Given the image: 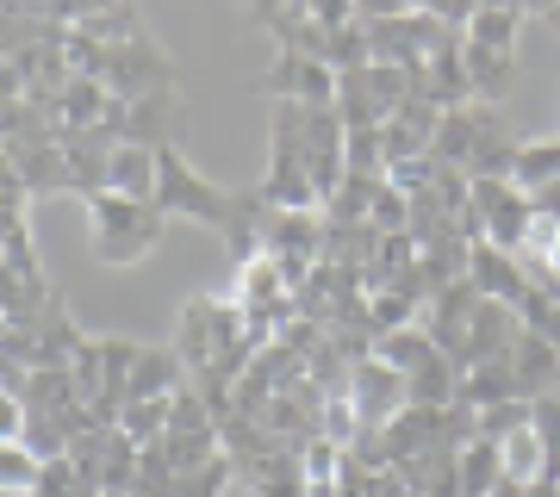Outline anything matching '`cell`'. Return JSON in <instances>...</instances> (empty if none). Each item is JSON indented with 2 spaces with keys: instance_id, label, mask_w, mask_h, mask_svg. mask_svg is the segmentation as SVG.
Segmentation results:
<instances>
[{
  "instance_id": "obj_36",
  "label": "cell",
  "mask_w": 560,
  "mask_h": 497,
  "mask_svg": "<svg viewBox=\"0 0 560 497\" xmlns=\"http://www.w3.org/2000/svg\"><path fill=\"white\" fill-rule=\"evenodd\" d=\"M25 87H32V81H25V69H20V62H0V106H20V99H25Z\"/></svg>"
},
{
  "instance_id": "obj_35",
  "label": "cell",
  "mask_w": 560,
  "mask_h": 497,
  "mask_svg": "<svg viewBox=\"0 0 560 497\" xmlns=\"http://www.w3.org/2000/svg\"><path fill=\"white\" fill-rule=\"evenodd\" d=\"M62 7L69 0H0V13H32V20H57V25H62Z\"/></svg>"
},
{
  "instance_id": "obj_24",
  "label": "cell",
  "mask_w": 560,
  "mask_h": 497,
  "mask_svg": "<svg viewBox=\"0 0 560 497\" xmlns=\"http://www.w3.org/2000/svg\"><path fill=\"white\" fill-rule=\"evenodd\" d=\"M119 429L138 441V448H156V441L168 436V398H131L119 411Z\"/></svg>"
},
{
  "instance_id": "obj_42",
  "label": "cell",
  "mask_w": 560,
  "mask_h": 497,
  "mask_svg": "<svg viewBox=\"0 0 560 497\" xmlns=\"http://www.w3.org/2000/svg\"><path fill=\"white\" fill-rule=\"evenodd\" d=\"M81 497H106V492H81Z\"/></svg>"
},
{
  "instance_id": "obj_7",
  "label": "cell",
  "mask_w": 560,
  "mask_h": 497,
  "mask_svg": "<svg viewBox=\"0 0 560 497\" xmlns=\"http://www.w3.org/2000/svg\"><path fill=\"white\" fill-rule=\"evenodd\" d=\"M256 94L268 99H293V106H330L337 99V69L318 57H293V50H275L268 75L256 81Z\"/></svg>"
},
{
  "instance_id": "obj_14",
  "label": "cell",
  "mask_w": 560,
  "mask_h": 497,
  "mask_svg": "<svg viewBox=\"0 0 560 497\" xmlns=\"http://www.w3.org/2000/svg\"><path fill=\"white\" fill-rule=\"evenodd\" d=\"M511 398H523L511 360H486V367H467L460 374V404L467 411H492V404H511Z\"/></svg>"
},
{
  "instance_id": "obj_43",
  "label": "cell",
  "mask_w": 560,
  "mask_h": 497,
  "mask_svg": "<svg viewBox=\"0 0 560 497\" xmlns=\"http://www.w3.org/2000/svg\"><path fill=\"white\" fill-rule=\"evenodd\" d=\"M0 62H7V57H0Z\"/></svg>"
},
{
  "instance_id": "obj_27",
  "label": "cell",
  "mask_w": 560,
  "mask_h": 497,
  "mask_svg": "<svg viewBox=\"0 0 560 497\" xmlns=\"http://www.w3.org/2000/svg\"><path fill=\"white\" fill-rule=\"evenodd\" d=\"M180 492V473L168 466L162 448H143L138 454V478H131V497H175Z\"/></svg>"
},
{
  "instance_id": "obj_23",
  "label": "cell",
  "mask_w": 560,
  "mask_h": 497,
  "mask_svg": "<svg viewBox=\"0 0 560 497\" xmlns=\"http://www.w3.org/2000/svg\"><path fill=\"white\" fill-rule=\"evenodd\" d=\"M44 478V460L25 448V441H7L0 448V497H32Z\"/></svg>"
},
{
  "instance_id": "obj_20",
  "label": "cell",
  "mask_w": 560,
  "mask_h": 497,
  "mask_svg": "<svg viewBox=\"0 0 560 497\" xmlns=\"http://www.w3.org/2000/svg\"><path fill=\"white\" fill-rule=\"evenodd\" d=\"M499 460H504V485H541V436L536 423H523L499 441Z\"/></svg>"
},
{
  "instance_id": "obj_15",
  "label": "cell",
  "mask_w": 560,
  "mask_h": 497,
  "mask_svg": "<svg viewBox=\"0 0 560 497\" xmlns=\"http://www.w3.org/2000/svg\"><path fill=\"white\" fill-rule=\"evenodd\" d=\"M374 355L393 367V374H418L423 360H436V336L423 330V323H405V330H386V336H374Z\"/></svg>"
},
{
  "instance_id": "obj_33",
  "label": "cell",
  "mask_w": 560,
  "mask_h": 497,
  "mask_svg": "<svg viewBox=\"0 0 560 497\" xmlns=\"http://www.w3.org/2000/svg\"><path fill=\"white\" fill-rule=\"evenodd\" d=\"M7 441H25V398L0 392V448Z\"/></svg>"
},
{
  "instance_id": "obj_28",
  "label": "cell",
  "mask_w": 560,
  "mask_h": 497,
  "mask_svg": "<svg viewBox=\"0 0 560 497\" xmlns=\"http://www.w3.org/2000/svg\"><path fill=\"white\" fill-rule=\"evenodd\" d=\"M231 485H237V466L219 454V460H206V466H194V473H180V492L175 497H224Z\"/></svg>"
},
{
  "instance_id": "obj_12",
  "label": "cell",
  "mask_w": 560,
  "mask_h": 497,
  "mask_svg": "<svg viewBox=\"0 0 560 497\" xmlns=\"http://www.w3.org/2000/svg\"><path fill=\"white\" fill-rule=\"evenodd\" d=\"M430 87H423V99H436L442 113H455V106H467V99H480L474 94V75H467V38L460 32H448V38L430 50Z\"/></svg>"
},
{
  "instance_id": "obj_9",
  "label": "cell",
  "mask_w": 560,
  "mask_h": 497,
  "mask_svg": "<svg viewBox=\"0 0 560 497\" xmlns=\"http://www.w3.org/2000/svg\"><path fill=\"white\" fill-rule=\"evenodd\" d=\"M349 398H355L361 429H386V423L411 404V398H405V374H393L381 355L355 360V374H349Z\"/></svg>"
},
{
  "instance_id": "obj_16",
  "label": "cell",
  "mask_w": 560,
  "mask_h": 497,
  "mask_svg": "<svg viewBox=\"0 0 560 497\" xmlns=\"http://www.w3.org/2000/svg\"><path fill=\"white\" fill-rule=\"evenodd\" d=\"M511 180H517L529 199L548 193V187H560V138H529V143H517V168H511Z\"/></svg>"
},
{
  "instance_id": "obj_34",
  "label": "cell",
  "mask_w": 560,
  "mask_h": 497,
  "mask_svg": "<svg viewBox=\"0 0 560 497\" xmlns=\"http://www.w3.org/2000/svg\"><path fill=\"white\" fill-rule=\"evenodd\" d=\"M305 13L324 25V32H337V25L355 20V0H305Z\"/></svg>"
},
{
  "instance_id": "obj_4",
  "label": "cell",
  "mask_w": 560,
  "mask_h": 497,
  "mask_svg": "<svg viewBox=\"0 0 560 497\" xmlns=\"http://www.w3.org/2000/svg\"><path fill=\"white\" fill-rule=\"evenodd\" d=\"M113 143H143V150H180L187 138V106L180 94H143V99H113V113L101 119Z\"/></svg>"
},
{
  "instance_id": "obj_32",
  "label": "cell",
  "mask_w": 560,
  "mask_h": 497,
  "mask_svg": "<svg viewBox=\"0 0 560 497\" xmlns=\"http://www.w3.org/2000/svg\"><path fill=\"white\" fill-rule=\"evenodd\" d=\"M88 485H81V473H75V460L62 454V460H44V478H38V492L32 497H81Z\"/></svg>"
},
{
  "instance_id": "obj_22",
  "label": "cell",
  "mask_w": 560,
  "mask_h": 497,
  "mask_svg": "<svg viewBox=\"0 0 560 497\" xmlns=\"http://www.w3.org/2000/svg\"><path fill=\"white\" fill-rule=\"evenodd\" d=\"M467 75H474V94L499 99L504 81L517 75V50H486V44H467Z\"/></svg>"
},
{
  "instance_id": "obj_8",
  "label": "cell",
  "mask_w": 560,
  "mask_h": 497,
  "mask_svg": "<svg viewBox=\"0 0 560 497\" xmlns=\"http://www.w3.org/2000/svg\"><path fill=\"white\" fill-rule=\"evenodd\" d=\"M492 131H504V113L492 106V99H467V106H455V113H442L430 156H436L442 168H467V156H474Z\"/></svg>"
},
{
  "instance_id": "obj_25",
  "label": "cell",
  "mask_w": 560,
  "mask_h": 497,
  "mask_svg": "<svg viewBox=\"0 0 560 497\" xmlns=\"http://www.w3.org/2000/svg\"><path fill=\"white\" fill-rule=\"evenodd\" d=\"M517 32H523V13H492V7H480V13L467 20L460 38L486 44V50H517Z\"/></svg>"
},
{
  "instance_id": "obj_19",
  "label": "cell",
  "mask_w": 560,
  "mask_h": 497,
  "mask_svg": "<svg viewBox=\"0 0 560 497\" xmlns=\"http://www.w3.org/2000/svg\"><path fill=\"white\" fill-rule=\"evenodd\" d=\"M113 193L156 199V150H143V143H119V150H113Z\"/></svg>"
},
{
  "instance_id": "obj_31",
  "label": "cell",
  "mask_w": 560,
  "mask_h": 497,
  "mask_svg": "<svg viewBox=\"0 0 560 497\" xmlns=\"http://www.w3.org/2000/svg\"><path fill=\"white\" fill-rule=\"evenodd\" d=\"M529 423V398H511V404H492V411H480V436L486 441H504L511 429H523Z\"/></svg>"
},
{
  "instance_id": "obj_13",
  "label": "cell",
  "mask_w": 560,
  "mask_h": 497,
  "mask_svg": "<svg viewBox=\"0 0 560 497\" xmlns=\"http://www.w3.org/2000/svg\"><path fill=\"white\" fill-rule=\"evenodd\" d=\"M511 374H517V392L536 404V398L560 392V348L541 330H523L517 342V355H511Z\"/></svg>"
},
{
  "instance_id": "obj_38",
  "label": "cell",
  "mask_w": 560,
  "mask_h": 497,
  "mask_svg": "<svg viewBox=\"0 0 560 497\" xmlns=\"http://www.w3.org/2000/svg\"><path fill=\"white\" fill-rule=\"evenodd\" d=\"M280 13H287V0H249V20L256 25H275Z\"/></svg>"
},
{
  "instance_id": "obj_30",
  "label": "cell",
  "mask_w": 560,
  "mask_h": 497,
  "mask_svg": "<svg viewBox=\"0 0 560 497\" xmlns=\"http://www.w3.org/2000/svg\"><path fill=\"white\" fill-rule=\"evenodd\" d=\"M442 175V162L436 156H399V162H386V180L399 187V193H430Z\"/></svg>"
},
{
  "instance_id": "obj_37",
  "label": "cell",
  "mask_w": 560,
  "mask_h": 497,
  "mask_svg": "<svg viewBox=\"0 0 560 497\" xmlns=\"http://www.w3.org/2000/svg\"><path fill=\"white\" fill-rule=\"evenodd\" d=\"M411 13V0H355V20H399Z\"/></svg>"
},
{
  "instance_id": "obj_26",
  "label": "cell",
  "mask_w": 560,
  "mask_h": 497,
  "mask_svg": "<svg viewBox=\"0 0 560 497\" xmlns=\"http://www.w3.org/2000/svg\"><path fill=\"white\" fill-rule=\"evenodd\" d=\"M324 62H330L337 75H349V69H368V62H374V50H368V25H361V20L337 25V32H330V44H324Z\"/></svg>"
},
{
  "instance_id": "obj_41",
  "label": "cell",
  "mask_w": 560,
  "mask_h": 497,
  "mask_svg": "<svg viewBox=\"0 0 560 497\" xmlns=\"http://www.w3.org/2000/svg\"><path fill=\"white\" fill-rule=\"evenodd\" d=\"M411 7H418V13H436V20L448 13V0H411Z\"/></svg>"
},
{
  "instance_id": "obj_21",
  "label": "cell",
  "mask_w": 560,
  "mask_h": 497,
  "mask_svg": "<svg viewBox=\"0 0 560 497\" xmlns=\"http://www.w3.org/2000/svg\"><path fill=\"white\" fill-rule=\"evenodd\" d=\"M81 32L94 44H131V38H143V0H113V7H101L94 20H81Z\"/></svg>"
},
{
  "instance_id": "obj_3",
  "label": "cell",
  "mask_w": 560,
  "mask_h": 497,
  "mask_svg": "<svg viewBox=\"0 0 560 497\" xmlns=\"http://www.w3.org/2000/svg\"><path fill=\"white\" fill-rule=\"evenodd\" d=\"M231 342H243V311L224 293H200V298L180 305V323H175V342H168V348L180 355V367L194 379V374H206Z\"/></svg>"
},
{
  "instance_id": "obj_1",
  "label": "cell",
  "mask_w": 560,
  "mask_h": 497,
  "mask_svg": "<svg viewBox=\"0 0 560 497\" xmlns=\"http://www.w3.org/2000/svg\"><path fill=\"white\" fill-rule=\"evenodd\" d=\"M88 205V230H94V256L106 261V268H131V261H143L150 249H162V230H168V218L156 212V199H125V193H94L81 199Z\"/></svg>"
},
{
  "instance_id": "obj_39",
  "label": "cell",
  "mask_w": 560,
  "mask_h": 497,
  "mask_svg": "<svg viewBox=\"0 0 560 497\" xmlns=\"http://www.w3.org/2000/svg\"><path fill=\"white\" fill-rule=\"evenodd\" d=\"M523 13H541V20H560V0H523Z\"/></svg>"
},
{
  "instance_id": "obj_10",
  "label": "cell",
  "mask_w": 560,
  "mask_h": 497,
  "mask_svg": "<svg viewBox=\"0 0 560 497\" xmlns=\"http://www.w3.org/2000/svg\"><path fill=\"white\" fill-rule=\"evenodd\" d=\"M529 323L511 311V305H499V298H480V311H474V323H467V355H460V374L467 367H486V360H511L517 355V342Z\"/></svg>"
},
{
  "instance_id": "obj_29",
  "label": "cell",
  "mask_w": 560,
  "mask_h": 497,
  "mask_svg": "<svg viewBox=\"0 0 560 497\" xmlns=\"http://www.w3.org/2000/svg\"><path fill=\"white\" fill-rule=\"evenodd\" d=\"M368 224H374L381 237H399V230H411V193H399V187L386 180L381 193H374V212H368Z\"/></svg>"
},
{
  "instance_id": "obj_11",
  "label": "cell",
  "mask_w": 560,
  "mask_h": 497,
  "mask_svg": "<svg viewBox=\"0 0 560 497\" xmlns=\"http://www.w3.org/2000/svg\"><path fill=\"white\" fill-rule=\"evenodd\" d=\"M62 138V162H69V180H75L81 199H94L113 187V150L119 143L106 138V131H57Z\"/></svg>"
},
{
  "instance_id": "obj_6",
  "label": "cell",
  "mask_w": 560,
  "mask_h": 497,
  "mask_svg": "<svg viewBox=\"0 0 560 497\" xmlns=\"http://www.w3.org/2000/svg\"><path fill=\"white\" fill-rule=\"evenodd\" d=\"M7 162L20 168V180H25V193H32V199L75 193V180H69V162H62V138H57V125H38V131L13 138V143H7Z\"/></svg>"
},
{
  "instance_id": "obj_5",
  "label": "cell",
  "mask_w": 560,
  "mask_h": 497,
  "mask_svg": "<svg viewBox=\"0 0 560 497\" xmlns=\"http://www.w3.org/2000/svg\"><path fill=\"white\" fill-rule=\"evenodd\" d=\"M106 87H113V99H143V94H180V69L175 57L162 50L150 32L131 44H113L106 50Z\"/></svg>"
},
{
  "instance_id": "obj_40",
  "label": "cell",
  "mask_w": 560,
  "mask_h": 497,
  "mask_svg": "<svg viewBox=\"0 0 560 497\" xmlns=\"http://www.w3.org/2000/svg\"><path fill=\"white\" fill-rule=\"evenodd\" d=\"M480 7H492V13H523V0H480ZM529 20V13H523Z\"/></svg>"
},
{
  "instance_id": "obj_17",
  "label": "cell",
  "mask_w": 560,
  "mask_h": 497,
  "mask_svg": "<svg viewBox=\"0 0 560 497\" xmlns=\"http://www.w3.org/2000/svg\"><path fill=\"white\" fill-rule=\"evenodd\" d=\"M405 398L411 404H423V411H442V404H455L460 398V367L448 355L423 360L418 374H405Z\"/></svg>"
},
{
  "instance_id": "obj_18",
  "label": "cell",
  "mask_w": 560,
  "mask_h": 497,
  "mask_svg": "<svg viewBox=\"0 0 560 497\" xmlns=\"http://www.w3.org/2000/svg\"><path fill=\"white\" fill-rule=\"evenodd\" d=\"M504 485V460H499V441L474 436L460 448V497H492Z\"/></svg>"
},
{
  "instance_id": "obj_2",
  "label": "cell",
  "mask_w": 560,
  "mask_h": 497,
  "mask_svg": "<svg viewBox=\"0 0 560 497\" xmlns=\"http://www.w3.org/2000/svg\"><path fill=\"white\" fill-rule=\"evenodd\" d=\"M237 205H243L237 187H219L212 175H200L180 150H156V212L162 218H194L224 237L231 218H237Z\"/></svg>"
}]
</instances>
